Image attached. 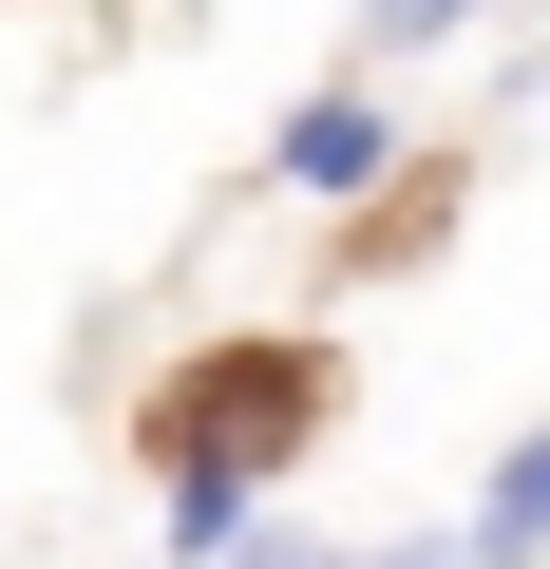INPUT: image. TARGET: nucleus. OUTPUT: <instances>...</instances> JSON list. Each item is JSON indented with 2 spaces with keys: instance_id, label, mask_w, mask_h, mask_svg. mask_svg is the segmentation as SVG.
Instances as JSON below:
<instances>
[{
  "instance_id": "20e7f679",
  "label": "nucleus",
  "mask_w": 550,
  "mask_h": 569,
  "mask_svg": "<svg viewBox=\"0 0 550 569\" xmlns=\"http://www.w3.org/2000/svg\"><path fill=\"white\" fill-rule=\"evenodd\" d=\"M437 39H474V0H361V77H399V58H437Z\"/></svg>"
},
{
  "instance_id": "423d86ee",
  "label": "nucleus",
  "mask_w": 550,
  "mask_h": 569,
  "mask_svg": "<svg viewBox=\"0 0 550 569\" xmlns=\"http://www.w3.org/2000/svg\"><path fill=\"white\" fill-rule=\"evenodd\" d=\"M361 569H456V550H361Z\"/></svg>"
},
{
  "instance_id": "7ed1b4c3",
  "label": "nucleus",
  "mask_w": 550,
  "mask_h": 569,
  "mask_svg": "<svg viewBox=\"0 0 550 569\" xmlns=\"http://www.w3.org/2000/svg\"><path fill=\"white\" fill-rule=\"evenodd\" d=\"M456 569H550V418L474 475V531H456Z\"/></svg>"
},
{
  "instance_id": "f03ea898",
  "label": "nucleus",
  "mask_w": 550,
  "mask_h": 569,
  "mask_svg": "<svg viewBox=\"0 0 550 569\" xmlns=\"http://www.w3.org/2000/svg\"><path fill=\"white\" fill-rule=\"evenodd\" d=\"M266 190H304V209H361V190H399V96H380V77H323L286 133H266Z\"/></svg>"
},
{
  "instance_id": "f257e3e1",
  "label": "nucleus",
  "mask_w": 550,
  "mask_h": 569,
  "mask_svg": "<svg viewBox=\"0 0 550 569\" xmlns=\"http://www.w3.org/2000/svg\"><path fill=\"white\" fill-rule=\"evenodd\" d=\"M323 418H342V361H323V342H209V361H171V399H152V475L266 493Z\"/></svg>"
},
{
  "instance_id": "39448f33",
  "label": "nucleus",
  "mask_w": 550,
  "mask_h": 569,
  "mask_svg": "<svg viewBox=\"0 0 550 569\" xmlns=\"http://www.w3.org/2000/svg\"><path fill=\"white\" fill-rule=\"evenodd\" d=\"M228 569H361V550H342V531H266V512H247V531H228Z\"/></svg>"
}]
</instances>
